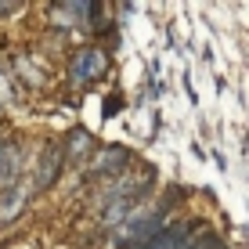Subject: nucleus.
Instances as JSON below:
<instances>
[{"instance_id":"obj_1","label":"nucleus","mask_w":249,"mask_h":249,"mask_svg":"<svg viewBox=\"0 0 249 249\" xmlns=\"http://www.w3.org/2000/svg\"><path fill=\"white\" fill-rule=\"evenodd\" d=\"M134 162L137 159H134L130 148H123V144H101V148L94 152L87 174L90 177H123V174H130Z\"/></svg>"},{"instance_id":"obj_2","label":"nucleus","mask_w":249,"mask_h":249,"mask_svg":"<svg viewBox=\"0 0 249 249\" xmlns=\"http://www.w3.org/2000/svg\"><path fill=\"white\" fill-rule=\"evenodd\" d=\"M105 69H108V54L101 47H80L69 62V76L87 87V83H98L105 76Z\"/></svg>"},{"instance_id":"obj_3","label":"nucleus","mask_w":249,"mask_h":249,"mask_svg":"<svg viewBox=\"0 0 249 249\" xmlns=\"http://www.w3.org/2000/svg\"><path fill=\"white\" fill-rule=\"evenodd\" d=\"M65 144H58V141H51L44 152H40V166H36V188L40 192H47L51 184L58 181V174H62V166H65Z\"/></svg>"},{"instance_id":"obj_4","label":"nucleus","mask_w":249,"mask_h":249,"mask_svg":"<svg viewBox=\"0 0 249 249\" xmlns=\"http://www.w3.org/2000/svg\"><path fill=\"white\" fill-rule=\"evenodd\" d=\"M25 202H29V188H25L22 181L11 184V188H4V192H0V228L15 224V220L22 217Z\"/></svg>"},{"instance_id":"obj_5","label":"nucleus","mask_w":249,"mask_h":249,"mask_svg":"<svg viewBox=\"0 0 249 249\" xmlns=\"http://www.w3.org/2000/svg\"><path fill=\"white\" fill-rule=\"evenodd\" d=\"M18 159H22L18 141L0 144V192H4V188H11V184H18V170H22Z\"/></svg>"},{"instance_id":"obj_6","label":"nucleus","mask_w":249,"mask_h":249,"mask_svg":"<svg viewBox=\"0 0 249 249\" xmlns=\"http://www.w3.org/2000/svg\"><path fill=\"white\" fill-rule=\"evenodd\" d=\"M188 238H192V224H177V228H166L162 235H156L152 242H144L137 249H181Z\"/></svg>"},{"instance_id":"obj_7","label":"nucleus","mask_w":249,"mask_h":249,"mask_svg":"<svg viewBox=\"0 0 249 249\" xmlns=\"http://www.w3.org/2000/svg\"><path fill=\"white\" fill-rule=\"evenodd\" d=\"M90 148H94V141H90V134L83 130V126L69 130V137H65V159L69 162H83L90 156Z\"/></svg>"},{"instance_id":"obj_8","label":"nucleus","mask_w":249,"mask_h":249,"mask_svg":"<svg viewBox=\"0 0 249 249\" xmlns=\"http://www.w3.org/2000/svg\"><path fill=\"white\" fill-rule=\"evenodd\" d=\"M181 249H224V242H220V238L213 235L210 228H199V231H195V235L181 246Z\"/></svg>"},{"instance_id":"obj_9","label":"nucleus","mask_w":249,"mask_h":249,"mask_svg":"<svg viewBox=\"0 0 249 249\" xmlns=\"http://www.w3.org/2000/svg\"><path fill=\"white\" fill-rule=\"evenodd\" d=\"M119 108H123V98H119V94H108V98H105V112H101V116H116L119 112Z\"/></svg>"},{"instance_id":"obj_10","label":"nucleus","mask_w":249,"mask_h":249,"mask_svg":"<svg viewBox=\"0 0 249 249\" xmlns=\"http://www.w3.org/2000/svg\"><path fill=\"white\" fill-rule=\"evenodd\" d=\"M22 11V4H0V18H4V15H18Z\"/></svg>"}]
</instances>
